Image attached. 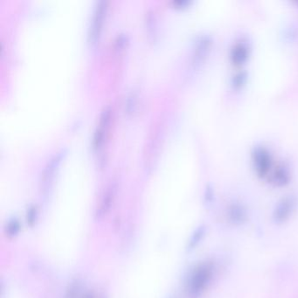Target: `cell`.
<instances>
[{
	"label": "cell",
	"instance_id": "1",
	"mask_svg": "<svg viewBox=\"0 0 298 298\" xmlns=\"http://www.w3.org/2000/svg\"><path fill=\"white\" fill-rule=\"evenodd\" d=\"M213 275V267L209 262L199 265L192 274L189 282V293L191 296L197 298L201 295L209 285Z\"/></svg>",
	"mask_w": 298,
	"mask_h": 298
},
{
	"label": "cell",
	"instance_id": "2",
	"mask_svg": "<svg viewBox=\"0 0 298 298\" xmlns=\"http://www.w3.org/2000/svg\"><path fill=\"white\" fill-rule=\"evenodd\" d=\"M253 163L255 171L260 177L267 175L271 166H272V157L269 151L263 146L255 148L252 154Z\"/></svg>",
	"mask_w": 298,
	"mask_h": 298
},
{
	"label": "cell",
	"instance_id": "3",
	"mask_svg": "<svg viewBox=\"0 0 298 298\" xmlns=\"http://www.w3.org/2000/svg\"><path fill=\"white\" fill-rule=\"evenodd\" d=\"M296 200L293 195H288L280 200L274 210L273 219L277 223L287 222L294 212Z\"/></svg>",
	"mask_w": 298,
	"mask_h": 298
},
{
	"label": "cell",
	"instance_id": "4",
	"mask_svg": "<svg viewBox=\"0 0 298 298\" xmlns=\"http://www.w3.org/2000/svg\"><path fill=\"white\" fill-rule=\"evenodd\" d=\"M106 9H107V1L100 0L95 7L92 18V23L89 28V40L92 43L96 41V40L98 39L99 35H100L103 19H104L105 13H106Z\"/></svg>",
	"mask_w": 298,
	"mask_h": 298
},
{
	"label": "cell",
	"instance_id": "5",
	"mask_svg": "<svg viewBox=\"0 0 298 298\" xmlns=\"http://www.w3.org/2000/svg\"><path fill=\"white\" fill-rule=\"evenodd\" d=\"M111 118V108L110 106H106L102 110V113L100 115V120L96 129H95V135L93 139V147L96 151H98L102 147L104 142V136L107 132L110 122Z\"/></svg>",
	"mask_w": 298,
	"mask_h": 298
},
{
	"label": "cell",
	"instance_id": "6",
	"mask_svg": "<svg viewBox=\"0 0 298 298\" xmlns=\"http://www.w3.org/2000/svg\"><path fill=\"white\" fill-rule=\"evenodd\" d=\"M212 46V39L205 35L199 39L197 41L196 46L194 49V57H193V62L194 64H199L200 62H202L205 57L208 55Z\"/></svg>",
	"mask_w": 298,
	"mask_h": 298
},
{
	"label": "cell",
	"instance_id": "7",
	"mask_svg": "<svg viewBox=\"0 0 298 298\" xmlns=\"http://www.w3.org/2000/svg\"><path fill=\"white\" fill-rule=\"evenodd\" d=\"M249 49L246 44L243 42L236 43L231 50L230 58L235 65H240L247 61L249 57Z\"/></svg>",
	"mask_w": 298,
	"mask_h": 298
},
{
	"label": "cell",
	"instance_id": "8",
	"mask_svg": "<svg viewBox=\"0 0 298 298\" xmlns=\"http://www.w3.org/2000/svg\"><path fill=\"white\" fill-rule=\"evenodd\" d=\"M289 179H290V173H289V169L284 165L278 166L277 169L274 171L270 178L271 182L278 186L288 184Z\"/></svg>",
	"mask_w": 298,
	"mask_h": 298
},
{
	"label": "cell",
	"instance_id": "9",
	"mask_svg": "<svg viewBox=\"0 0 298 298\" xmlns=\"http://www.w3.org/2000/svg\"><path fill=\"white\" fill-rule=\"evenodd\" d=\"M228 218L235 225H240L246 222L247 212L245 208L239 204H234L228 210Z\"/></svg>",
	"mask_w": 298,
	"mask_h": 298
},
{
	"label": "cell",
	"instance_id": "10",
	"mask_svg": "<svg viewBox=\"0 0 298 298\" xmlns=\"http://www.w3.org/2000/svg\"><path fill=\"white\" fill-rule=\"evenodd\" d=\"M246 73L245 72H239L233 78V85H234V88L239 89V88L244 85V83H246Z\"/></svg>",
	"mask_w": 298,
	"mask_h": 298
},
{
	"label": "cell",
	"instance_id": "11",
	"mask_svg": "<svg viewBox=\"0 0 298 298\" xmlns=\"http://www.w3.org/2000/svg\"><path fill=\"white\" fill-rule=\"evenodd\" d=\"M135 100H136V95L134 94H131V95H129V97H128V100H127V104H126V108L127 111H132V108L135 106Z\"/></svg>",
	"mask_w": 298,
	"mask_h": 298
},
{
	"label": "cell",
	"instance_id": "12",
	"mask_svg": "<svg viewBox=\"0 0 298 298\" xmlns=\"http://www.w3.org/2000/svg\"><path fill=\"white\" fill-rule=\"evenodd\" d=\"M19 230V225L17 222H12L9 226L10 233L12 234H15Z\"/></svg>",
	"mask_w": 298,
	"mask_h": 298
}]
</instances>
